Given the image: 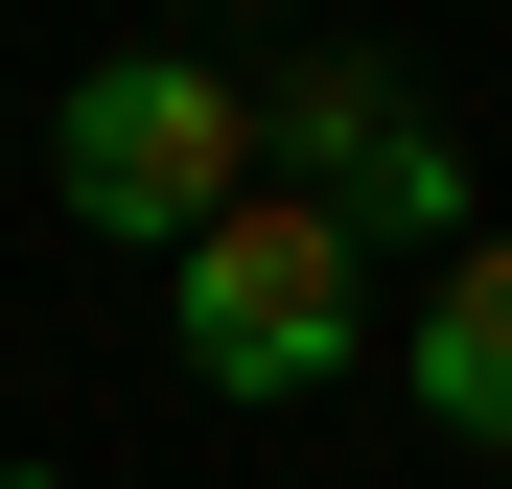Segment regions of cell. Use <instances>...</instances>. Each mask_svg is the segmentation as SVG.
Wrapping results in <instances>:
<instances>
[{
    "mask_svg": "<svg viewBox=\"0 0 512 489\" xmlns=\"http://www.w3.org/2000/svg\"><path fill=\"white\" fill-rule=\"evenodd\" d=\"M256 163H280L350 257H466V140H443V94H396L373 47H303L280 94H256Z\"/></svg>",
    "mask_w": 512,
    "mask_h": 489,
    "instance_id": "cell-3",
    "label": "cell"
},
{
    "mask_svg": "<svg viewBox=\"0 0 512 489\" xmlns=\"http://www.w3.org/2000/svg\"><path fill=\"white\" fill-rule=\"evenodd\" d=\"M396 373H419V420H443V443H489V466H512V233H466V257L419 280Z\"/></svg>",
    "mask_w": 512,
    "mask_h": 489,
    "instance_id": "cell-4",
    "label": "cell"
},
{
    "mask_svg": "<svg viewBox=\"0 0 512 489\" xmlns=\"http://www.w3.org/2000/svg\"><path fill=\"white\" fill-rule=\"evenodd\" d=\"M0 489H70V466H0Z\"/></svg>",
    "mask_w": 512,
    "mask_h": 489,
    "instance_id": "cell-5",
    "label": "cell"
},
{
    "mask_svg": "<svg viewBox=\"0 0 512 489\" xmlns=\"http://www.w3.org/2000/svg\"><path fill=\"white\" fill-rule=\"evenodd\" d=\"M47 187H70V233H140V257H187V233L256 187V94H233V70H187V47H117V70H70Z\"/></svg>",
    "mask_w": 512,
    "mask_h": 489,
    "instance_id": "cell-2",
    "label": "cell"
},
{
    "mask_svg": "<svg viewBox=\"0 0 512 489\" xmlns=\"http://www.w3.org/2000/svg\"><path fill=\"white\" fill-rule=\"evenodd\" d=\"M163 350H187L210 396H326V373L373 350V257L303 187H233L187 257H163Z\"/></svg>",
    "mask_w": 512,
    "mask_h": 489,
    "instance_id": "cell-1",
    "label": "cell"
}]
</instances>
